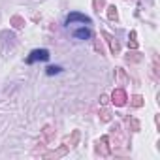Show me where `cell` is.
I'll return each instance as SVG.
<instances>
[{"instance_id": "cell-1", "label": "cell", "mask_w": 160, "mask_h": 160, "mask_svg": "<svg viewBox=\"0 0 160 160\" xmlns=\"http://www.w3.org/2000/svg\"><path fill=\"white\" fill-rule=\"evenodd\" d=\"M49 51L47 49H34L28 57H27V64H36V62H45L49 60Z\"/></svg>"}, {"instance_id": "cell-2", "label": "cell", "mask_w": 160, "mask_h": 160, "mask_svg": "<svg viewBox=\"0 0 160 160\" xmlns=\"http://www.w3.org/2000/svg\"><path fill=\"white\" fill-rule=\"evenodd\" d=\"M75 23H81V25H91V17L79 13V12H72L70 15H66V25H75Z\"/></svg>"}, {"instance_id": "cell-3", "label": "cell", "mask_w": 160, "mask_h": 160, "mask_svg": "<svg viewBox=\"0 0 160 160\" xmlns=\"http://www.w3.org/2000/svg\"><path fill=\"white\" fill-rule=\"evenodd\" d=\"M72 36L77 38V40H89V38H91V30L85 28V25H83L81 28H75V30L72 32Z\"/></svg>"}, {"instance_id": "cell-5", "label": "cell", "mask_w": 160, "mask_h": 160, "mask_svg": "<svg viewBox=\"0 0 160 160\" xmlns=\"http://www.w3.org/2000/svg\"><path fill=\"white\" fill-rule=\"evenodd\" d=\"M60 72H62L60 66H47V70H45L47 75H57V73H60Z\"/></svg>"}, {"instance_id": "cell-4", "label": "cell", "mask_w": 160, "mask_h": 160, "mask_svg": "<svg viewBox=\"0 0 160 160\" xmlns=\"http://www.w3.org/2000/svg\"><path fill=\"white\" fill-rule=\"evenodd\" d=\"M124 102H126V94H124V91L117 89V91L113 92V104H117V106H124Z\"/></svg>"}]
</instances>
